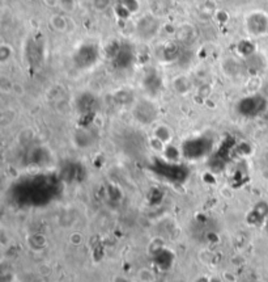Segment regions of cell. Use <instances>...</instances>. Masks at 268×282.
<instances>
[{
	"mask_svg": "<svg viewBox=\"0 0 268 282\" xmlns=\"http://www.w3.org/2000/svg\"><path fill=\"white\" fill-rule=\"evenodd\" d=\"M100 61V47L93 42H84L72 55V62L76 69L89 70Z\"/></svg>",
	"mask_w": 268,
	"mask_h": 282,
	"instance_id": "1",
	"label": "cell"
},
{
	"mask_svg": "<svg viewBox=\"0 0 268 282\" xmlns=\"http://www.w3.org/2000/svg\"><path fill=\"white\" fill-rule=\"evenodd\" d=\"M267 101L262 94H251L240 100L237 104V112L247 118H254L267 109Z\"/></svg>",
	"mask_w": 268,
	"mask_h": 282,
	"instance_id": "2",
	"label": "cell"
},
{
	"mask_svg": "<svg viewBox=\"0 0 268 282\" xmlns=\"http://www.w3.org/2000/svg\"><path fill=\"white\" fill-rule=\"evenodd\" d=\"M246 32L251 37H262L268 33V16L265 12L254 11L246 17Z\"/></svg>",
	"mask_w": 268,
	"mask_h": 282,
	"instance_id": "3",
	"label": "cell"
},
{
	"mask_svg": "<svg viewBox=\"0 0 268 282\" xmlns=\"http://www.w3.org/2000/svg\"><path fill=\"white\" fill-rule=\"evenodd\" d=\"M25 57L30 66H40L45 57V42L41 36H30L25 44Z\"/></svg>",
	"mask_w": 268,
	"mask_h": 282,
	"instance_id": "4",
	"label": "cell"
},
{
	"mask_svg": "<svg viewBox=\"0 0 268 282\" xmlns=\"http://www.w3.org/2000/svg\"><path fill=\"white\" fill-rule=\"evenodd\" d=\"M208 151H211V141L204 137L190 139V141L185 142V145H183L185 155L187 158H193V159H198V158L207 155Z\"/></svg>",
	"mask_w": 268,
	"mask_h": 282,
	"instance_id": "5",
	"label": "cell"
},
{
	"mask_svg": "<svg viewBox=\"0 0 268 282\" xmlns=\"http://www.w3.org/2000/svg\"><path fill=\"white\" fill-rule=\"evenodd\" d=\"M158 30H160V22L158 18L154 17L153 15L143 16L136 22V33L143 40H150L156 37Z\"/></svg>",
	"mask_w": 268,
	"mask_h": 282,
	"instance_id": "6",
	"label": "cell"
},
{
	"mask_svg": "<svg viewBox=\"0 0 268 282\" xmlns=\"http://www.w3.org/2000/svg\"><path fill=\"white\" fill-rule=\"evenodd\" d=\"M135 58H136V54H135V50H134V47L131 46L129 42H122L121 49H119L118 53H117L110 61L115 69L123 70V69H129L130 66H133Z\"/></svg>",
	"mask_w": 268,
	"mask_h": 282,
	"instance_id": "7",
	"label": "cell"
},
{
	"mask_svg": "<svg viewBox=\"0 0 268 282\" xmlns=\"http://www.w3.org/2000/svg\"><path fill=\"white\" fill-rule=\"evenodd\" d=\"M158 113L157 106L153 102L148 101V100H141L135 105L134 109V116L139 121L140 123H152L156 119Z\"/></svg>",
	"mask_w": 268,
	"mask_h": 282,
	"instance_id": "8",
	"label": "cell"
},
{
	"mask_svg": "<svg viewBox=\"0 0 268 282\" xmlns=\"http://www.w3.org/2000/svg\"><path fill=\"white\" fill-rule=\"evenodd\" d=\"M97 105V98L94 97V94H80V97L77 98V109L82 114H90L94 113Z\"/></svg>",
	"mask_w": 268,
	"mask_h": 282,
	"instance_id": "9",
	"label": "cell"
},
{
	"mask_svg": "<svg viewBox=\"0 0 268 282\" xmlns=\"http://www.w3.org/2000/svg\"><path fill=\"white\" fill-rule=\"evenodd\" d=\"M162 58L166 62H173L179 57V46L175 42H169L162 47Z\"/></svg>",
	"mask_w": 268,
	"mask_h": 282,
	"instance_id": "10",
	"label": "cell"
},
{
	"mask_svg": "<svg viewBox=\"0 0 268 282\" xmlns=\"http://www.w3.org/2000/svg\"><path fill=\"white\" fill-rule=\"evenodd\" d=\"M50 25L55 32L66 33L68 30V20L63 15H54L50 18Z\"/></svg>",
	"mask_w": 268,
	"mask_h": 282,
	"instance_id": "11",
	"label": "cell"
},
{
	"mask_svg": "<svg viewBox=\"0 0 268 282\" xmlns=\"http://www.w3.org/2000/svg\"><path fill=\"white\" fill-rule=\"evenodd\" d=\"M144 87L147 88L149 92H153V91H158V88L161 87V80L158 74H148L145 75V79H144Z\"/></svg>",
	"mask_w": 268,
	"mask_h": 282,
	"instance_id": "12",
	"label": "cell"
},
{
	"mask_svg": "<svg viewBox=\"0 0 268 282\" xmlns=\"http://www.w3.org/2000/svg\"><path fill=\"white\" fill-rule=\"evenodd\" d=\"M237 50H238V53L240 54H242L243 57H246V58H249V57H251L253 54H255V46L253 45V42H250V41H241L240 44L237 45Z\"/></svg>",
	"mask_w": 268,
	"mask_h": 282,
	"instance_id": "13",
	"label": "cell"
},
{
	"mask_svg": "<svg viewBox=\"0 0 268 282\" xmlns=\"http://www.w3.org/2000/svg\"><path fill=\"white\" fill-rule=\"evenodd\" d=\"M194 36H195V30L194 28L191 29L190 25H182L177 29V37L181 41H189L190 38H194Z\"/></svg>",
	"mask_w": 268,
	"mask_h": 282,
	"instance_id": "14",
	"label": "cell"
},
{
	"mask_svg": "<svg viewBox=\"0 0 268 282\" xmlns=\"http://www.w3.org/2000/svg\"><path fill=\"white\" fill-rule=\"evenodd\" d=\"M154 135L157 138L158 141H161L162 143H166V142L170 141V138H172V133L169 130L168 126H158L156 130H154Z\"/></svg>",
	"mask_w": 268,
	"mask_h": 282,
	"instance_id": "15",
	"label": "cell"
},
{
	"mask_svg": "<svg viewBox=\"0 0 268 282\" xmlns=\"http://www.w3.org/2000/svg\"><path fill=\"white\" fill-rule=\"evenodd\" d=\"M121 4L131 13L135 15L140 11V1L139 0H121Z\"/></svg>",
	"mask_w": 268,
	"mask_h": 282,
	"instance_id": "16",
	"label": "cell"
},
{
	"mask_svg": "<svg viewBox=\"0 0 268 282\" xmlns=\"http://www.w3.org/2000/svg\"><path fill=\"white\" fill-rule=\"evenodd\" d=\"M12 55H13V50H12V47L9 45H0V62L1 63H7L12 58Z\"/></svg>",
	"mask_w": 268,
	"mask_h": 282,
	"instance_id": "17",
	"label": "cell"
},
{
	"mask_svg": "<svg viewBox=\"0 0 268 282\" xmlns=\"http://www.w3.org/2000/svg\"><path fill=\"white\" fill-rule=\"evenodd\" d=\"M174 87L177 92L179 94H185L186 91L190 90V82L186 78H177L174 82Z\"/></svg>",
	"mask_w": 268,
	"mask_h": 282,
	"instance_id": "18",
	"label": "cell"
},
{
	"mask_svg": "<svg viewBox=\"0 0 268 282\" xmlns=\"http://www.w3.org/2000/svg\"><path fill=\"white\" fill-rule=\"evenodd\" d=\"M59 5H61L63 12H73L76 7V0H59Z\"/></svg>",
	"mask_w": 268,
	"mask_h": 282,
	"instance_id": "19",
	"label": "cell"
},
{
	"mask_svg": "<svg viewBox=\"0 0 268 282\" xmlns=\"http://www.w3.org/2000/svg\"><path fill=\"white\" fill-rule=\"evenodd\" d=\"M111 1L113 0H93V8L98 12L106 11L107 8L111 5Z\"/></svg>",
	"mask_w": 268,
	"mask_h": 282,
	"instance_id": "20",
	"label": "cell"
},
{
	"mask_svg": "<svg viewBox=\"0 0 268 282\" xmlns=\"http://www.w3.org/2000/svg\"><path fill=\"white\" fill-rule=\"evenodd\" d=\"M115 15L118 16L121 20H127V18L131 16V13H130V12L127 11L123 5H122L121 1H119V3L115 5Z\"/></svg>",
	"mask_w": 268,
	"mask_h": 282,
	"instance_id": "21",
	"label": "cell"
},
{
	"mask_svg": "<svg viewBox=\"0 0 268 282\" xmlns=\"http://www.w3.org/2000/svg\"><path fill=\"white\" fill-rule=\"evenodd\" d=\"M214 18H216V21L220 22V24H225L229 20L228 12L224 11V9H217V11L214 12Z\"/></svg>",
	"mask_w": 268,
	"mask_h": 282,
	"instance_id": "22",
	"label": "cell"
},
{
	"mask_svg": "<svg viewBox=\"0 0 268 282\" xmlns=\"http://www.w3.org/2000/svg\"><path fill=\"white\" fill-rule=\"evenodd\" d=\"M42 1L47 7H57V5H59V0H42Z\"/></svg>",
	"mask_w": 268,
	"mask_h": 282,
	"instance_id": "23",
	"label": "cell"
},
{
	"mask_svg": "<svg viewBox=\"0 0 268 282\" xmlns=\"http://www.w3.org/2000/svg\"><path fill=\"white\" fill-rule=\"evenodd\" d=\"M261 94H262V96H263V97L267 98V100H268V82H267V83L263 84V87H262Z\"/></svg>",
	"mask_w": 268,
	"mask_h": 282,
	"instance_id": "24",
	"label": "cell"
}]
</instances>
